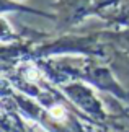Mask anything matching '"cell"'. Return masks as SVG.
I'll return each mask as SVG.
<instances>
[{"label": "cell", "instance_id": "1", "mask_svg": "<svg viewBox=\"0 0 129 132\" xmlns=\"http://www.w3.org/2000/svg\"><path fill=\"white\" fill-rule=\"evenodd\" d=\"M51 113H52V116L56 119H62L64 118V108H60V106H56V108H52V111H51Z\"/></svg>", "mask_w": 129, "mask_h": 132}]
</instances>
